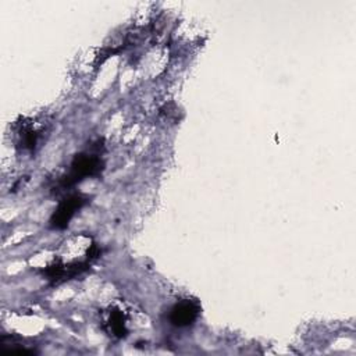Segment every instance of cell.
<instances>
[{
  "label": "cell",
  "mask_w": 356,
  "mask_h": 356,
  "mask_svg": "<svg viewBox=\"0 0 356 356\" xmlns=\"http://www.w3.org/2000/svg\"><path fill=\"white\" fill-rule=\"evenodd\" d=\"M102 168L103 161L97 152L89 150L76 154L71 161L67 174L57 181V191H64L88 177H95L102 171Z\"/></svg>",
  "instance_id": "cell-1"
},
{
  "label": "cell",
  "mask_w": 356,
  "mask_h": 356,
  "mask_svg": "<svg viewBox=\"0 0 356 356\" xmlns=\"http://www.w3.org/2000/svg\"><path fill=\"white\" fill-rule=\"evenodd\" d=\"M86 197L81 193L70 195L65 199H63L57 209L54 210L51 218H50V225L57 229H63L68 225L71 218L75 216V213L82 209V206L86 203Z\"/></svg>",
  "instance_id": "cell-2"
},
{
  "label": "cell",
  "mask_w": 356,
  "mask_h": 356,
  "mask_svg": "<svg viewBox=\"0 0 356 356\" xmlns=\"http://www.w3.org/2000/svg\"><path fill=\"white\" fill-rule=\"evenodd\" d=\"M103 330L107 335L122 339L128 335V316L127 312L118 306H110L102 318Z\"/></svg>",
  "instance_id": "cell-3"
},
{
  "label": "cell",
  "mask_w": 356,
  "mask_h": 356,
  "mask_svg": "<svg viewBox=\"0 0 356 356\" xmlns=\"http://www.w3.org/2000/svg\"><path fill=\"white\" fill-rule=\"evenodd\" d=\"M199 316V305L195 300L184 299L174 305L170 312V321L177 327H188Z\"/></svg>",
  "instance_id": "cell-4"
},
{
  "label": "cell",
  "mask_w": 356,
  "mask_h": 356,
  "mask_svg": "<svg viewBox=\"0 0 356 356\" xmlns=\"http://www.w3.org/2000/svg\"><path fill=\"white\" fill-rule=\"evenodd\" d=\"M18 143L24 150H33L38 143L39 131L31 124H22L21 129L18 131Z\"/></svg>",
  "instance_id": "cell-5"
}]
</instances>
